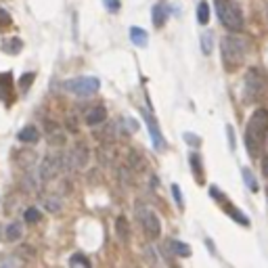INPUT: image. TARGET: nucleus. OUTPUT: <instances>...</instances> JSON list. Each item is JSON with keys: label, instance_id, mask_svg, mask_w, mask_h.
<instances>
[{"label": "nucleus", "instance_id": "1", "mask_svg": "<svg viewBox=\"0 0 268 268\" xmlns=\"http://www.w3.org/2000/svg\"><path fill=\"white\" fill-rule=\"evenodd\" d=\"M266 134H268V109H256L254 115L249 118L245 130V147L252 159L258 157V151L264 145Z\"/></svg>", "mask_w": 268, "mask_h": 268}, {"label": "nucleus", "instance_id": "2", "mask_svg": "<svg viewBox=\"0 0 268 268\" xmlns=\"http://www.w3.org/2000/svg\"><path fill=\"white\" fill-rule=\"evenodd\" d=\"M247 48L249 44L245 38L241 36H224L220 40V50H222V63H224V69L235 71L243 65V61L247 57Z\"/></svg>", "mask_w": 268, "mask_h": 268}, {"label": "nucleus", "instance_id": "3", "mask_svg": "<svg viewBox=\"0 0 268 268\" xmlns=\"http://www.w3.org/2000/svg\"><path fill=\"white\" fill-rule=\"evenodd\" d=\"M266 92V74L260 67H249L243 82V96L247 103L260 101Z\"/></svg>", "mask_w": 268, "mask_h": 268}, {"label": "nucleus", "instance_id": "4", "mask_svg": "<svg viewBox=\"0 0 268 268\" xmlns=\"http://www.w3.org/2000/svg\"><path fill=\"white\" fill-rule=\"evenodd\" d=\"M65 168H69V155H63L61 151H52V153H48L42 159V164L38 166L36 172H38L42 182H46V180L57 178L59 172H63Z\"/></svg>", "mask_w": 268, "mask_h": 268}, {"label": "nucleus", "instance_id": "5", "mask_svg": "<svg viewBox=\"0 0 268 268\" xmlns=\"http://www.w3.org/2000/svg\"><path fill=\"white\" fill-rule=\"evenodd\" d=\"M216 13L224 28L233 32L243 30V13H241L239 4L233 2V0H216Z\"/></svg>", "mask_w": 268, "mask_h": 268}, {"label": "nucleus", "instance_id": "6", "mask_svg": "<svg viewBox=\"0 0 268 268\" xmlns=\"http://www.w3.org/2000/svg\"><path fill=\"white\" fill-rule=\"evenodd\" d=\"M136 218H138V224L145 228V233L149 239H157L159 235H162V222H159V216L153 212V210H149L145 203H136Z\"/></svg>", "mask_w": 268, "mask_h": 268}, {"label": "nucleus", "instance_id": "7", "mask_svg": "<svg viewBox=\"0 0 268 268\" xmlns=\"http://www.w3.org/2000/svg\"><path fill=\"white\" fill-rule=\"evenodd\" d=\"M63 86H65V90L74 92L78 96H92L99 92L101 82H99V78H92V76H80L74 80H67Z\"/></svg>", "mask_w": 268, "mask_h": 268}, {"label": "nucleus", "instance_id": "8", "mask_svg": "<svg viewBox=\"0 0 268 268\" xmlns=\"http://www.w3.org/2000/svg\"><path fill=\"white\" fill-rule=\"evenodd\" d=\"M88 162H90V149L84 140H78L69 151V168L84 170L88 168Z\"/></svg>", "mask_w": 268, "mask_h": 268}, {"label": "nucleus", "instance_id": "9", "mask_svg": "<svg viewBox=\"0 0 268 268\" xmlns=\"http://www.w3.org/2000/svg\"><path fill=\"white\" fill-rule=\"evenodd\" d=\"M142 120H145L147 128H149V134H151V142H153L155 149H166V140H164V134L159 130L155 118L151 115L149 111H142Z\"/></svg>", "mask_w": 268, "mask_h": 268}, {"label": "nucleus", "instance_id": "10", "mask_svg": "<svg viewBox=\"0 0 268 268\" xmlns=\"http://www.w3.org/2000/svg\"><path fill=\"white\" fill-rule=\"evenodd\" d=\"M44 130H46V140L50 142L52 147H63V145H65V134H63V128H61L57 122L46 120V122H44Z\"/></svg>", "mask_w": 268, "mask_h": 268}, {"label": "nucleus", "instance_id": "11", "mask_svg": "<svg viewBox=\"0 0 268 268\" xmlns=\"http://www.w3.org/2000/svg\"><path fill=\"white\" fill-rule=\"evenodd\" d=\"M126 166L132 170V172H145L147 162H145V157H142L136 149H130L128 155H126Z\"/></svg>", "mask_w": 268, "mask_h": 268}, {"label": "nucleus", "instance_id": "12", "mask_svg": "<svg viewBox=\"0 0 268 268\" xmlns=\"http://www.w3.org/2000/svg\"><path fill=\"white\" fill-rule=\"evenodd\" d=\"M13 92V76L11 71H2L0 74V101H8Z\"/></svg>", "mask_w": 268, "mask_h": 268}, {"label": "nucleus", "instance_id": "13", "mask_svg": "<svg viewBox=\"0 0 268 268\" xmlns=\"http://www.w3.org/2000/svg\"><path fill=\"white\" fill-rule=\"evenodd\" d=\"M105 118H107V109L103 105H96L86 113V124L88 126H99V124L105 122Z\"/></svg>", "mask_w": 268, "mask_h": 268}, {"label": "nucleus", "instance_id": "14", "mask_svg": "<svg viewBox=\"0 0 268 268\" xmlns=\"http://www.w3.org/2000/svg\"><path fill=\"white\" fill-rule=\"evenodd\" d=\"M224 212L228 214V216L230 218H233L235 222H237V224H243V226H249V218L245 216V214L243 212H241V210H237L235 208V205H230L228 201H226V205H224Z\"/></svg>", "mask_w": 268, "mask_h": 268}, {"label": "nucleus", "instance_id": "15", "mask_svg": "<svg viewBox=\"0 0 268 268\" xmlns=\"http://www.w3.org/2000/svg\"><path fill=\"white\" fill-rule=\"evenodd\" d=\"M142 256H145V260H147V264L151 268H164L162 260H159V252H155V247L147 245L145 249H142Z\"/></svg>", "mask_w": 268, "mask_h": 268}, {"label": "nucleus", "instance_id": "16", "mask_svg": "<svg viewBox=\"0 0 268 268\" xmlns=\"http://www.w3.org/2000/svg\"><path fill=\"white\" fill-rule=\"evenodd\" d=\"M23 260L17 254H4L0 256V268H23Z\"/></svg>", "mask_w": 268, "mask_h": 268}, {"label": "nucleus", "instance_id": "17", "mask_svg": "<svg viewBox=\"0 0 268 268\" xmlns=\"http://www.w3.org/2000/svg\"><path fill=\"white\" fill-rule=\"evenodd\" d=\"M19 140L21 142H38L40 140V130L36 126H25L19 130Z\"/></svg>", "mask_w": 268, "mask_h": 268}, {"label": "nucleus", "instance_id": "18", "mask_svg": "<svg viewBox=\"0 0 268 268\" xmlns=\"http://www.w3.org/2000/svg\"><path fill=\"white\" fill-rule=\"evenodd\" d=\"M21 235H23L21 222H8L6 228H4V239L6 241H17V239H21Z\"/></svg>", "mask_w": 268, "mask_h": 268}, {"label": "nucleus", "instance_id": "19", "mask_svg": "<svg viewBox=\"0 0 268 268\" xmlns=\"http://www.w3.org/2000/svg\"><path fill=\"white\" fill-rule=\"evenodd\" d=\"M168 245H170V249H172V254H176L178 258H189L191 256V247L186 243H182V241L172 239V241H168Z\"/></svg>", "mask_w": 268, "mask_h": 268}, {"label": "nucleus", "instance_id": "20", "mask_svg": "<svg viewBox=\"0 0 268 268\" xmlns=\"http://www.w3.org/2000/svg\"><path fill=\"white\" fill-rule=\"evenodd\" d=\"M168 19V6L166 4H155L153 6V25L155 28H164Z\"/></svg>", "mask_w": 268, "mask_h": 268}, {"label": "nucleus", "instance_id": "21", "mask_svg": "<svg viewBox=\"0 0 268 268\" xmlns=\"http://www.w3.org/2000/svg\"><path fill=\"white\" fill-rule=\"evenodd\" d=\"M130 40L136 44V46L142 48V46H147L149 44V36L142 28H130Z\"/></svg>", "mask_w": 268, "mask_h": 268}, {"label": "nucleus", "instance_id": "22", "mask_svg": "<svg viewBox=\"0 0 268 268\" xmlns=\"http://www.w3.org/2000/svg\"><path fill=\"white\" fill-rule=\"evenodd\" d=\"M189 162H191V170H193L195 178H197V182H203V164H201L199 153H191Z\"/></svg>", "mask_w": 268, "mask_h": 268}, {"label": "nucleus", "instance_id": "23", "mask_svg": "<svg viewBox=\"0 0 268 268\" xmlns=\"http://www.w3.org/2000/svg\"><path fill=\"white\" fill-rule=\"evenodd\" d=\"M241 176H243V180H245V184H247V189L252 191V193H258V191H260L256 176L252 174V170H249V168H241Z\"/></svg>", "mask_w": 268, "mask_h": 268}, {"label": "nucleus", "instance_id": "24", "mask_svg": "<svg viewBox=\"0 0 268 268\" xmlns=\"http://www.w3.org/2000/svg\"><path fill=\"white\" fill-rule=\"evenodd\" d=\"M115 230H118V235L122 241H128L130 239V226H128V220L120 216L118 220H115Z\"/></svg>", "mask_w": 268, "mask_h": 268}, {"label": "nucleus", "instance_id": "25", "mask_svg": "<svg viewBox=\"0 0 268 268\" xmlns=\"http://www.w3.org/2000/svg\"><path fill=\"white\" fill-rule=\"evenodd\" d=\"M21 48H23V42L19 38H8V40L2 42V50L4 52H11V55H17Z\"/></svg>", "mask_w": 268, "mask_h": 268}, {"label": "nucleus", "instance_id": "26", "mask_svg": "<svg viewBox=\"0 0 268 268\" xmlns=\"http://www.w3.org/2000/svg\"><path fill=\"white\" fill-rule=\"evenodd\" d=\"M69 266L71 268H92L90 266V260L84 256V254H74L69 258Z\"/></svg>", "mask_w": 268, "mask_h": 268}, {"label": "nucleus", "instance_id": "27", "mask_svg": "<svg viewBox=\"0 0 268 268\" xmlns=\"http://www.w3.org/2000/svg\"><path fill=\"white\" fill-rule=\"evenodd\" d=\"M42 205H44V208H46L48 212H52V214L61 212V199H59V197H52V195L44 197V199H42Z\"/></svg>", "mask_w": 268, "mask_h": 268}, {"label": "nucleus", "instance_id": "28", "mask_svg": "<svg viewBox=\"0 0 268 268\" xmlns=\"http://www.w3.org/2000/svg\"><path fill=\"white\" fill-rule=\"evenodd\" d=\"M212 46H214V36H212V32H203V34H201V52H203V55H210Z\"/></svg>", "mask_w": 268, "mask_h": 268}, {"label": "nucleus", "instance_id": "29", "mask_svg": "<svg viewBox=\"0 0 268 268\" xmlns=\"http://www.w3.org/2000/svg\"><path fill=\"white\" fill-rule=\"evenodd\" d=\"M197 19H199L201 25H205L210 21V4L205 2V0H203V2H199V6H197Z\"/></svg>", "mask_w": 268, "mask_h": 268}, {"label": "nucleus", "instance_id": "30", "mask_svg": "<svg viewBox=\"0 0 268 268\" xmlns=\"http://www.w3.org/2000/svg\"><path fill=\"white\" fill-rule=\"evenodd\" d=\"M34 80H36V74H34V71H28V74H23L21 80H19V88H21L23 92H28L30 88H32V82H34Z\"/></svg>", "mask_w": 268, "mask_h": 268}, {"label": "nucleus", "instance_id": "31", "mask_svg": "<svg viewBox=\"0 0 268 268\" xmlns=\"http://www.w3.org/2000/svg\"><path fill=\"white\" fill-rule=\"evenodd\" d=\"M23 218H25V222L34 224V222H38L42 218V214H40L38 208H28V210H25V214H23Z\"/></svg>", "mask_w": 268, "mask_h": 268}, {"label": "nucleus", "instance_id": "32", "mask_svg": "<svg viewBox=\"0 0 268 268\" xmlns=\"http://www.w3.org/2000/svg\"><path fill=\"white\" fill-rule=\"evenodd\" d=\"M172 195H174V199H176V205L180 210H184V199H182V191H180V186H178L176 182L172 184Z\"/></svg>", "mask_w": 268, "mask_h": 268}, {"label": "nucleus", "instance_id": "33", "mask_svg": "<svg viewBox=\"0 0 268 268\" xmlns=\"http://www.w3.org/2000/svg\"><path fill=\"white\" fill-rule=\"evenodd\" d=\"M11 25V15H8L4 8H0V30H4Z\"/></svg>", "mask_w": 268, "mask_h": 268}, {"label": "nucleus", "instance_id": "34", "mask_svg": "<svg viewBox=\"0 0 268 268\" xmlns=\"http://www.w3.org/2000/svg\"><path fill=\"white\" fill-rule=\"evenodd\" d=\"M105 8L111 13H118L120 11V0H105Z\"/></svg>", "mask_w": 268, "mask_h": 268}, {"label": "nucleus", "instance_id": "35", "mask_svg": "<svg viewBox=\"0 0 268 268\" xmlns=\"http://www.w3.org/2000/svg\"><path fill=\"white\" fill-rule=\"evenodd\" d=\"M184 140L189 142V145H195V147H199V142H201L197 136H195L193 132H184Z\"/></svg>", "mask_w": 268, "mask_h": 268}, {"label": "nucleus", "instance_id": "36", "mask_svg": "<svg viewBox=\"0 0 268 268\" xmlns=\"http://www.w3.org/2000/svg\"><path fill=\"white\" fill-rule=\"evenodd\" d=\"M226 134L230 140V149H235V134H233V126H226Z\"/></svg>", "mask_w": 268, "mask_h": 268}, {"label": "nucleus", "instance_id": "37", "mask_svg": "<svg viewBox=\"0 0 268 268\" xmlns=\"http://www.w3.org/2000/svg\"><path fill=\"white\" fill-rule=\"evenodd\" d=\"M262 174L268 178V155L262 157Z\"/></svg>", "mask_w": 268, "mask_h": 268}, {"label": "nucleus", "instance_id": "38", "mask_svg": "<svg viewBox=\"0 0 268 268\" xmlns=\"http://www.w3.org/2000/svg\"><path fill=\"white\" fill-rule=\"evenodd\" d=\"M205 245H208V247H210V252H212L214 256H216V247H214V243H212V241H210V239H205Z\"/></svg>", "mask_w": 268, "mask_h": 268}]
</instances>
